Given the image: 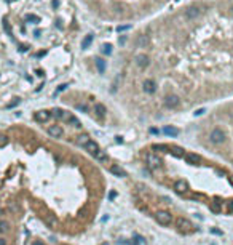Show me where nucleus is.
Segmentation results:
<instances>
[{
  "mask_svg": "<svg viewBox=\"0 0 233 245\" xmlns=\"http://www.w3.org/2000/svg\"><path fill=\"white\" fill-rule=\"evenodd\" d=\"M96 160H99V162H105L109 157H107V152L105 151H102V149H98V151H96L94 154H91Z\"/></svg>",
  "mask_w": 233,
  "mask_h": 245,
  "instance_id": "2eb2a0df",
  "label": "nucleus"
},
{
  "mask_svg": "<svg viewBox=\"0 0 233 245\" xmlns=\"http://www.w3.org/2000/svg\"><path fill=\"white\" fill-rule=\"evenodd\" d=\"M90 140H91V138H90V136H88L86 133H83V135H78L77 138H75V144H77V146H80V147H85V144H86Z\"/></svg>",
  "mask_w": 233,
  "mask_h": 245,
  "instance_id": "ddd939ff",
  "label": "nucleus"
},
{
  "mask_svg": "<svg viewBox=\"0 0 233 245\" xmlns=\"http://www.w3.org/2000/svg\"><path fill=\"white\" fill-rule=\"evenodd\" d=\"M110 171H112L115 176H120V178H126V176H128V173L123 170L120 165H115V163H114V165H110Z\"/></svg>",
  "mask_w": 233,
  "mask_h": 245,
  "instance_id": "1a4fd4ad",
  "label": "nucleus"
},
{
  "mask_svg": "<svg viewBox=\"0 0 233 245\" xmlns=\"http://www.w3.org/2000/svg\"><path fill=\"white\" fill-rule=\"evenodd\" d=\"M88 15L109 24L147 23L168 8L172 0H81Z\"/></svg>",
  "mask_w": 233,
  "mask_h": 245,
  "instance_id": "f257e3e1",
  "label": "nucleus"
},
{
  "mask_svg": "<svg viewBox=\"0 0 233 245\" xmlns=\"http://www.w3.org/2000/svg\"><path fill=\"white\" fill-rule=\"evenodd\" d=\"M7 141H8V140H7V136H0V146H5Z\"/></svg>",
  "mask_w": 233,
  "mask_h": 245,
  "instance_id": "5701e85b",
  "label": "nucleus"
},
{
  "mask_svg": "<svg viewBox=\"0 0 233 245\" xmlns=\"http://www.w3.org/2000/svg\"><path fill=\"white\" fill-rule=\"evenodd\" d=\"M8 227H10V224H8V221H0V232H7L8 231Z\"/></svg>",
  "mask_w": 233,
  "mask_h": 245,
  "instance_id": "4be33fe9",
  "label": "nucleus"
},
{
  "mask_svg": "<svg viewBox=\"0 0 233 245\" xmlns=\"http://www.w3.org/2000/svg\"><path fill=\"white\" fill-rule=\"evenodd\" d=\"M231 184H233V178H231Z\"/></svg>",
  "mask_w": 233,
  "mask_h": 245,
  "instance_id": "c756f323",
  "label": "nucleus"
},
{
  "mask_svg": "<svg viewBox=\"0 0 233 245\" xmlns=\"http://www.w3.org/2000/svg\"><path fill=\"white\" fill-rule=\"evenodd\" d=\"M155 220L161 226H169L172 223V215L169 212H166V210H160V212L155 213Z\"/></svg>",
  "mask_w": 233,
  "mask_h": 245,
  "instance_id": "7ed1b4c3",
  "label": "nucleus"
},
{
  "mask_svg": "<svg viewBox=\"0 0 233 245\" xmlns=\"http://www.w3.org/2000/svg\"><path fill=\"white\" fill-rule=\"evenodd\" d=\"M115 196H117V192H115V191H112V192H110V194H109V199H114Z\"/></svg>",
  "mask_w": 233,
  "mask_h": 245,
  "instance_id": "bb28decb",
  "label": "nucleus"
},
{
  "mask_svg": "<svg viewBox=\"0 0 233 245\" xmlns=\"http://www.w3.org/2000/svg\"><path fill=\"white\" fill-rule=\"evenodd\" d=\"M53 117H56V119H64L66 117V112L62 111V109H54V111L51 112Z\"/></svg>",
  "mask_w": 233,
  "mask_h": 245,
  "instance_id": "aec40b11",
  "label": "nucleus"
},
{
  "mask_svg": "<svg viewBox=\"0 0 233 245\" xmlns=\"http://www.w3.org/2000/svg\"><path fill=\"white\" fill-rule=\"evenodd\" d=\"M145 163H147V167L152 170V171H155V170H158L161 167V160L155 154H147L145 156Z\"/></svg>",
  "mask_w": 233,
  "mask_h": 245,
  "instance_id": "20e7f679",
  "label": "nucleus"
},
{
  "mask_svg": "<svg viewBox=\"0 0 233 245\" xmlns=\"http://www.w3.org/2000/svg\"><path fill=\"white\" fill-rule=\"evenodd\" d=\"M32 245H45V243H43L42 240H34V242H32Z\"/></svg>",
  "mask_w": 233,
  "mask_h": 245,
  "instance_id": "a878e982",
  "label": "nucleus"
},
{
  "mask_svg": "<svg viewBox=\"0 0 233 245\" xmlns=\"http://www.w3.org/2000/svg\"><path fill=\"white\" fill-rule=\"evenodd\" d=\"M211 232L217 234V236H224V232H222V231H219V229H211Z\"/></svg>",
  "mask_w": 233,
  "mask_h": 245,
  "instance_id": "b1692460",
  "label": "nucleus"
},
{
  "mask_svg": "<svg viewBox=\"0 0 233 245\" xmlns=\"http://www.w3.org/2000/svg\"><path fill=\"white\" fill-rule=\"evenodd\" d=\"M150 131H152V133H153V135H158V133H160V131H158V130H157V128H152V130H150Z\"/></svg>",
  "mask_w": 233,
  "mask_h": 245,
  "instance_id": "c85d7f7f",
  "label": "nucleus"
},
{
  "mask_svg": "<svg viewBox=\"0 0 233 245\" xmlns=\"http://www.w3.org/2000/svg\"><path fill=\"white\" fill-rule=\"evenodd\" d=\"M225 140H227V135H225V131L222 130V128H214L211 133H209V141L212 143V144H216V146H219V144H222V143H225Z\"/></svg>",
  "mask_w": 233,
  "mask_h": 245,
  "instance_id": "f03ea898",
  "label": "nucleus"
},
{
  "mask_svg": "<svg viewBox=\"0 0 233 245\" xmlns=\"http://www.w3.org/2000/svg\"><path fill=\"white\" fill-rule=\"evenodd\" d=\"M211 245H216V243H214V242H212V243H211Z\"/></svg>",
  "mask_w": 233,
  "mask_h": 245,
  "instance_id": "7c9ffc66",
  "label": "nucleus"
},
{
  "mask_svg": "<svg viewBox=\"0 0 233 245\" xmlns=\"http://www.w3.org/2000/svg\"><path fill=\"white\" fill-rule=\"evenodd\" d=\"M102 245H107V243H102Z\"/></svg>",
  "mask_w": 233,
  "mask_h": 245,
  "instance_id": "2f4dec72",
  "label": "nucleus"
},
{
  "mask_svg": "<svg viewBox=\"0 0 233 245\" xmlns=\"http://www.w3.org/2000/svg\"><path fill=\"white\" fill-rule=\"evenodd\" d=\"M184 157L188 163H192V165H197V163L201 160V157L198 154H193V152H187V154H184Z\"/></svg>",
  "mask_w": 233,
  "mask_h": 245,
  "instance_id": "9b49d317",
  "label": "nucleus"
},
{
  "mask_svg": "<svg viewBox=\"0 0 233 245\" xmlns=\"http://www.w3.org/2000/svg\"><path fill=\"white\" fill-rule=\"evenodd\" d=\"M64 119H66V122H67V124H69V125H72L74 128H78V130L81 128V122H80V120H78L75 115H72V114H67V112H66V117H64Z\"/></svg>",
  "mask_w": 233,
  "mask_h": 245,
  "instance_id": "423d86ee",
  "label": "nucleus"
},
{
  "mask_svg": "<svg viewBox=\"0 0 233 245\" xmlns=\"http://www.w3.org/2000/svg\"><path fill=\"white\" fill-rule=\"evenodd\" d=\"M152 149H157V151H164V152H171V146H168V144H153Z\"/></svg>",
  "mask_w": 233,
  "mask_h": 245,
  "instance_id": "f3484780",
  "label": "nucleus"
},
{
  "mask_svg": "<svg viewBox=\"0 0 233 245\" xmlns=\"http://www.w3.org/2000/svg\"><path fill=\"white\" fill-rule=\"evenodd\" d=\"M163 133L166 135V136H171V138H174V136H177V135H179V130H177V128H174V127H164Z\"/></svg>",
  "mask_w": 233,
  "mask_h": 245,
  "instance_id": "dca6fc26",
  "label": "nucleus"
},
{
  "mask_svg": "<svg viewBox=\"0 0 233 245\" xmlns=\"http://www.w3.org/2000/svg\"><path fill=\"white\" fill-rule=\"evenodd\" d=\"M94 114L98 115V119H104L105 117V114H107V109H105V106L104 104H101V103H96L94 104Z\"/></svg>",
  "mask_w": 233,
  "mask_h": 245,
  "instance_id": "6e6552de",
  "label": "nucleus"
},
{
  "mask_svg": "<svg viewBox=\"0 0 233 245\" xmlns=\"http://www.w3.org/2000/svg\"><path fill=\"white\" fill-rule=\"evenodd\" d=\"M209 210H211L212 213H221V212H222V203L219 202V200L209 202Z\"/></svg>",
  "mask_w": 233,
  "mask_h": 245,
  "instance_id": "4468645a",
  "label": "nucleus"
},
{
  "mask_svg": "<svg viewBox=\"0 0 233 245\" xmlns=\"http://www.w3.org/2000/svg\"><path fill=\"white\" fill-rule=\"evenodd\" d=\"M48 135L51 136V138H62V135H64V130L61 125H50L46 128Z\"/></svg>",
  "mask_w": 233,
  "mask_h": 245,
  "instance_id": "39448f33",
  "label": "nucleus"
},
{
  "mask_svg": "<svg viewBox=\"0 0 233 245\" xmlns=\"http://www.w3.org/2000/svg\"><path fill=\"white\" fill-rule=\"evenodd\" d=\"M46 223L51 224V226H56V224H58V220H56L53 215H48V216H46Z\"/></svg>",
  "mask_w": 233,
  "mask_h": 245,
  "instance_id": "412c9836",
  "label": "nucleus"
},
{
  "mask_svg": "<svg viewBox=\"0 0 233 245\" xmlns=\"http://www.w3.org/2000/svg\"><path fill=\"white\" fill-rule=\"evenodd\" d=\"M228 212H233V202H228V205H227Z\"/></svg>",
  "mask_w": 233,
  "mask_h": 245,
  "instance_id": "393cba45",
  "label": "nucleus"
},
{
  "mask_svg": "<svg viewBox=\"0 0 233 245\" xmlns=\"http://www.w3.org/2000/svg\"><path fill=\"white\" fill-rule=\"evenodd\" d=\"M0 245H7V240L3 237H0Z\"/></svg>",
  "mask_w": 233,
  "mask_h": 245,
  "instance_id": "cd10ccee",
  "label": "nucleus"
},
{
  "mask_svg": "<svg viewBox=\"0 0 233 245\" xmlns=\"http://www.w3.org/2000/svg\"><path fill=\"white\" fill-rule=\"evenodd\" d=\"M83 149H85V151H88L90 154H94V152L98 151V149H101V147H99V144L96 143V141L90 140V141H88V143L85 144V147H83Z\"/></svg>",
  "mask_w": 233,
  "mask_h": 245,
  "instance_id": "f8f14e48",
  "label": "nucleus"
},
{
  "mask_svg": "<svg viewBox=\"0 0 233 245\" xmlns=\"http://www.w3.org/2000/svg\"><path fill=\"white\" fill-rule=\"evenodd\" d=\"M50 117H51V112L50 111H38V112L34 114V119L37 122H40V124H43V122L50 120Z\"/></svg>",
  "mask_w": 233,
  "mask_h": 245,
  "instance_id": "0eeeda50",
  "label": "nucleus"
},
{
  "mask_svg": "<svg viewBox=\"0 0 233 245\" xmlns=\"http://www.w3.org/2000/svg\"><path fill=\"white\" fill-rule=\"evenodd\" d=\"M171 152L176 156V157H184V151L177 146H171Z\"/></svg>",
  "mask_w": 233,
  "mask_h": 245,
  "instance_id": "6ab92c4d",
  "label": "nucleus"
},
{
  "mask_svg": "<svg viewBox=\"0 0 233 245\" xmlns=\"http://www.w3.org/2000/svg\"><path fill=\"white\" fill-rule=\"evenodd\" d=\"M174 191L176 192H179V194H184L185 191H187V183L184 181V180H177L176 183H174Z\"/></svg>",
  "mask_w": 233,
  "mask_h": 245,
  "instance_id": "9d476101",
  "label": "nucleus"
},
{
  "mask_svg": "<svg viewBox=\"0 0 233 245\" xmlns=\"http://www.w3.org/2000/svg\"><path fill=\"white\" fill-rule=\"evenodd\" d=\"M176 223H177V226L182 227V229H184V227H190V221L187 220V218H177Z\"/></svg>",
  "mask_w": 233,
  "mask_h": 245,
  "instance_id": "a211bd4d",
  "label": "nucleus"
}]
</instances>
